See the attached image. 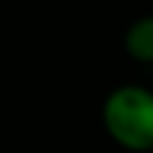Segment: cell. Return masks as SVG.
Returning a JSON list of instances; mask_svg holds the SVG:
<instances>
[{
	"mask_svg": "<svg viewBox=\"0 0 153 153\" xmlns=\"http://www.w3.org/2000/svg\"><path fill=\"white\" fill-rule=\"evenodd\" d=\"M105 133L130 153L153 151V92L140 84H120L102 102Z\"/></svg>",
	"mask_w": 153,
	"mask_h": 153,
	"instance_id": "6da1fadb",
	"label": "cell"
},
{
	"mask_svg": "<svg viewBox=\"0 0 153 153\" xmlns=\"http://www.w3.org/2000/svg\"><path fill=\"white\" fill-rule=\"evenodd\" d=\"M123 46L130 59L140 64H153V16H140L128 26Z\"/></svg>",
	"mask_w": 153,
	"mask_h": 153,
	"instance_id": "7a4b0ae2",
	"label": "cell"
},
{
	"mask_svg": "<svg viewBox=\"0 0 153 153\" xmlns=\"http://www.w3.org/2000/svg\"><path fill=\"white\" fill-rule=\"evenodd\" d=\"M151 153H153V151H151Z\"/></svg>",
	"mask_w": 153,
	"mask_h": 153,
	"instance_id": "3957f363",
	"label": "cell"
}]
</instances>
